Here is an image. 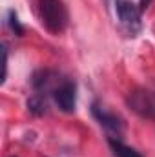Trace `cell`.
<instances>
[{"label":"cell","instance_id":"1","mask_svg":"<svg viewBox=\"0 0 155 157\" xmlns=\"http://www.w3.org/2000/svg\"><path fill=\"white\" fill-rule=\"evenodd\" d=\"M39 13L44 28L53 33L60 35L68 28V9L62 0H39Z\"/></svg>","mask_w":155,"mask_h":157},{"label":"cell","instance_id":"12","mask_svg":"<svg viewBox=\"0 0 155 157\" xmlns=\"http://www.w3.org/2000/svg\"><path fill=\"white\" fill-rule=\"evenodd\" d=\"M11 157H17V155H11Z\"/></svg>","mask_w":155,"mask_h":157},{"label":"cell","instance_id":"10","mask_svg":"<svg viewBox=\"0 0 155 157\" xmlns=\"http://www.w3.org/2000/svg\"><path fill=\"white\" fill-rule=\"evenodd\" d=\"M2 55H4V75H2V82H6V77H7V62H9V53H7V46L2 44Z\"/></svg>","mask_w":155,"mask_h":157},{"label":"cell","instance_id":"4","mask_svg":"<svg viewBox=\"0 0 155 157\" xmlns=\"http://www.w3.org/2000/svg\"><path fill=\"white\" fill-rule=\"evenodd\" d=\"M53 99L59 106V110H62L64 113H73L75 106H77V86L71 80H64L62 84H59L53 91Z\"/></svg>","mask_w":155,"mask_h":157},{"label":"cell","instance_id":"11","mask_svg":"<svg viewBox=\"0 0 155 157\" xmlns=\"http://www.w3.org/2000/svg\"><path fill=\"white\" fill-rule=\"evenodd\" d=\"M150 4H152V0H141V4H139V9H141V11H146V9L150 7Z\"/></svg>","mask_w":155,"mask_h":157},{"label":"cell","instance_id":"6","mask_svg":"<svg viewBox=\"0 0 155 157\" xmlns=\"http://www.w3.org/2000/svg\"><path fill=\"white\" fill-rule=\"evenodd\" d=\"M64 80H60V75L57 71H51V70H39L33 73L31 77V86L37 90V91H55V88L59 84H62Z\"/></svg>","mask_w":155,"mask_h":157},{"label":"cell","instance_id":"2","mask_svg":"<svg viewBox=\"0 0 155 157\" xmlns=\"http://www.w3.org/2000/svg\"><path fill=\"white\" fill-rule=\"evenodd\" d=\"M126 104L139 117L155 121V91L144 90V88H137V90L128 93Z\"/></svg>","mask_w":155,"mask_h":157},{"label":"cell","instance_id":"9","mask_svg":"<svg viewBox=\"0 0 155 157\" xmlns=\"http://www.w3.org/2000/svg\"><path fill=\"white\" fill-rule=\"evenodd\" d=\"M7 26L11 28V31H13L15 35H18V37H22V35H24V28L20 26L18 17H17V13H15L13 9H9V11H7Z\"/></svg>","mask_w":155,"mask_h":157},{"label":"cell","instance_id":"8","mask_svg":"<svg viewBox=\"0 0 155 157\" xmlns=\"http://www.w3.org/2000/svg\"><path fill=\"white\" fill-rule=\"evenodd\" d=\"M26 104H28L29 113L35 115V117H42V115L47 113V102H46V99H44L42 95H33V97H29Z\"/></svg>","mask_w":155,"mask_h":157},{"label":"cell","instance_id":"5","mask_svg":"<svg viewBox=\"0 0 155 157\" xmlns=\"http://www.w3.org/2000/svg\"><path fill=\"white\" fill-rule=\"evenodd\" d=\"M91 115L97 119V122H99L100 126H104V128H106L108 132H112V133L120 135V133H124V130H126L124 119L119 117L117 113L108 112V110L102 108L99 102H93V104H91Z\"/></svg>","mask_w":155,"mask_h":157},{"label":"cell","instance_id":"3","mask_svg":"<svg viewBox=\"0 0 155 157\" xmlns=\"http://www.w3.org/2000/svg\"><path fill=\"white\" fill-rule=\"evenodd\" d=\"M115 13L119 17V20L131 31L137 33L141 29V9L130 2V0H115Z\"/></svg>","mask_w":155,"mask_h":157},{"label":"cell","instance_id":"7","mask_svg":"<svg viewBox=\"0 0 155 157\" xmlns=\"http://www.w3.org/2000/svg\"><path fill=\"white\" fill-rule=\"evenodd\" d=\"M108 144H110V148H112V152H113L115 157H142L135 148L126 146V144H124L122 141H119V139L110 137V139H108Z\"/></svg>","mask_w":155,"mask_h":157}]
</instances>
